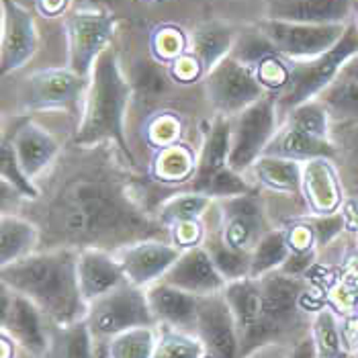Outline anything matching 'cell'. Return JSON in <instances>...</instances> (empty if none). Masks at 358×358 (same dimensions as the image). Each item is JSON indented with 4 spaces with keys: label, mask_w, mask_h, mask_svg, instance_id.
<instances>
[{
    "label": "cell",
    "mask_w": 358,
    "mask_h": 358,
    "mask_svg": "<svg viewBox=\"0 0 358 358\" xmlns=\"http://www.w3.org/2000/svg\"><path fill=\"white\" fill-rule=\"evenodd\" d=\"M301 196H303L305 211L311 217L338 213L344 199V185L334 160L317 158L303 162Z\"/></svg>",
    "instance_id": "obj_18"
},
{
    "label": "cell",
    "mask_w": 358,
    "mask_h": 358,
    "mask_svg": "<svg viewBox=\"0 0 358 358\" xmlns=\"http://www.w3.org/2000/svg\"><path fill=\"white\" fill-rule=\"evenodd\" d=\"M158 344L154 350V358H205L207 350L199 336L193 331L174 330L158 326Z\"/></svg>",
    "instance_id": "obj_38"
},
{
    "label": "cell",
    "mask_w": 358,
    "mask_h": 358,
    "mask_svg": "<svg viewBox=\"0 0 358 358\" xmlns=\"http://www.w3.org/2000/svg\"><path fill=\"white\" fill-rule=\"evenodd\" d=\"M355 55H358V31L350 21L344 37L326 54L303 62H291V76L287 88L276 96L273 94L280 117L301 103L317 99L330 84L340 78L344 66Z\"/></svg>",
    "instance_id": "obj_4"
},
{
    "label": "cell",
    "mask_w": 358,
    "mask_h": 358,
    "mask_svg": "<svg viewBox=\"0 0 358 358\" xmlns=\"http://www.w3.org/2000/svg\"><path fill=\"white\" fill-rule=\"evenodd\" d=\"M264 156H276V158H287L295 162H309L317 158H328L336 160V145L331 139L311 136L303 129H297L289 123H280L276 136L266 148Z\"/></svg>",
    "instance_id": "obj_25"
},
{
    "label": "cell",
    "mask_w": 358,
    "mask_h": 358,
    "mask_svg": "<svg viewBox=\"0 0 358 358\" xmlns=\"http://www.w3.org/2000/svg\"><path fill=\"white\" fill-rule=\"evenodd\" d=\"M162 280L187 293H193L196 297L221 293L227 285V280L217 271L211 254L205 250L203 244L182 250L178 260L172 264V268L166 273Z\"/></svg>",
    "instance_id": "obj_19"
},
{
    "label": "cell",
    "mask_w": 358,
    "mask_h": 358,
    "mask_svg": "<svg viewBox=\"0 0 358 358\" xmlns=\"http://www.w3.org/2000/svg\"><path fill=\"white\" fill-rule=\"evenodd\" d=\"M168 68H170V76H172L176 83L182 84L194 83V80H199V78L205 74L203 66L199 64V59H196L191 52H187L182 57H178V59H176L172 66H168Z\"/></svg>",
    "instance_id": "obj_48"
},
{
    "label": "cell",
    "mask_w": 358,
    "mask_h": 358,
    "mask_svg": "<svg viewBox=\"0 0 358 358\" xmlns=\"http://www.w3.org/2000/svg\"><path fill=\"white\" fill-rule=\"evenodd\" d=\"M223 297L229 305L238 330H240V358L258 350V334L262 322V293L258 278L231 280L223 289Z\"/></svg>",
    "instance_id": "obj_20"
},
{
    "label": "cell",
    "mask_w": 358,
    "mask_h": 358,
    "mask_svg": "<svg viewBox=\"0 0 358 358\" xmlns=\"http://www.w3.org/2000/svg\"><path fill=\"white\" fill-rule=\"evenodd\" d=\"M213 203L215 199H211L205 193H196V191L172 194L160 207V223L172 227L176 223L201 221L211 211Z\"/></svg>",
    "instance_id": "obj_34"
},
{
    "label": "cell",
    "mask_w": 358,
    "mask_h": 358,
    "mask_svg": "<svg viewBox=\"0 0 358 358\" xmlns=\"http://www.w3.org/2000/svg\"><path fill=\"white\" fill-rule=\"evenodd\" d=\"M205 250L211 254L217 271L227 282L231 280H240L250 276V264H252V254L242 252V250L231 248L229 244H225L223 236H221L220 225L217 227H209V231H205V238L201 242Z\"/></svg>",
    "instance_id": "obj_32"
},
{
    "label": "cell",
    "mask_w": 358,
    "mask_h": 358,
    "mask_svg": "<svg viewBox=\"0 0 358 358\" xmlns=\"http://www.w3.org/2000/svg\"><path fill=\"white\" fill-rule=\"evenodd\" d=\"M129 99L131 84L121 72L117 52L109 45L96 59L88 78L83 117L74 134V143L90 148L110 141L131 158L125 141V113Z\"/></svg>",
    "instance_id": "obj_3"
},
{
    "label": "cell",
    "mask_w": 358,
    "mask_h": 358,
    "mask_svg": "<svg viewBox=\"0 0 358 358\" xmlns=\"http://www.w3.org/2000/svg\"><path fill=\"white\" fill-rule=\"evenodd\" d=\"M0 324L2 331L8 334L19 346H23L29 355L37 358L45 357L50 342V320L41 313V309L27 297L10 291L2 285L0 297Z\"/></svg>",
    "instance_id": "obj_12"
},
{
    "label": "cell",
    "mask_w": 358,
    "mask_h": 358,
    "mask_svg": "<svg viewBox=\"0 0 358 358\" xmlns=\"http://www.w3.org/2000/svg\"><path fill=\"white\" fill-rule=\"evenodd\" d=\"M191 39L189 35L176 25H160L152 31V39H150V48L152 54L156 57V62L172 66L178 57L189 52Z\"/></svg>",
    "instance_id": "obj_40"
},
{
    "label": "cell",
    "mask_w": 358,
    "mask_h": 358,
    "mask_svg": "<svg viewBox=\"0 0 358 358\" xmlns=\"http://www.w3.org/2000/svg\"><path fill=\"white\" fill-rule=\"evenodd\" d=\"M8 141L13 143L19 164L31 180L43 174L59 154V141L35 121L23 123Z\"/></svg>",
    "instance_id": "obj_23"
},
{
    "label": "cell",
    "mask_w": 358,
    "mask_h": 358,
    "mask_svg": "<svg viewBox=\"0 0 358 358\" xmlns=\"http://www.w3.org/2000/svg\"><path fill=\"white\" fill-rule=\"evenodd\" d=\"M355 0H264V19L305 25H348Z\"/></svg>",
    "instance_id": "obj_17"
},
{
    "label": "cell",
    "mask_w": 358,
    "mask_h": 358,
    "mask_svg": "<svg viewBox=\"0 0 358 358\" xmlns=\"http://www.w3.org/2000/svg\"><path fill=\"white\" fill-rule=\"evenodd\" d=\"M280 123H289V125L303 129V131L311 134V136H317V138L331 139L330 113L317 99L301 103L291 110H287L280 117Z\"/></svg>",
    "instance_id": "obj_37"
},
{
    "label": "cell",
    "mask_w": 358,
    "mask_h": 358,
    "mask_svg": "<svg viewBox=\"0 0 358 358\" xmlns=\"http://www.w3.org/2000/svg\"><path fill=\"white\" fill-rule=\"evenodd\" d=\"M252 193V185L246 180V174L234 170V168H223L221 172L215 174V178L209 182L205 194H209L215 201L223 199H231V196H240V194Z\"/></svg>",
    "instance_id": "obj_44"
},
{
    "label": "cell",
    "mask_w": 358,
    "mask_h": 358,
    "mask_svg": "<svg viewBox=\"0 0 358 358\" xmlns=\"http://www.w3.org/2000/svg\"><path fill=\"white\" fill-rule=\"evenodd\" d=\"M94 358H110L107 340H99V338H96V344H94Z\"/></svg>",
    "instance_id": "obj_53"
},
{
    "label": "cell",
    "mask_w": 358,
    "mask_h": 358,
    "mask_svg": "<svg viewBox=\"0 0 358 358\" xmlns=\"http://www.w3.org/2000/svg\"><path fill=\"white\" fill-rule=\"evenodd\" d=\"M289 358H315V346L311 338H305L303 342H299L293 350V355Z\"/></svg>",
    "instance_id": "obj_50"
},
{
    "label": "cell",
    "mask_w": 358,
    "mask_h": 358,
    "mask_svg": "<svg viewBox=\"0 0 358 358\" xmlns=\"http://www.w3.org/2000/svg\"><path fill=\"white\" fill-rule=\"evenodd\" d=\"M231 119V148L229 168L248 174L258 158L264 156L266 148L280 127V113L273 94L262 96L248 109Z\"/></svg>",
    "instance_id": "obj_5"
},
{
    "label": "cell",
    "mask_w": 358,
    "mask_h": 358,
    "mask_svg": "<svg viewBox=\"0 0 358 358\" xmlns=\"http://www.w3.org/2000/svg\"><path fill=\"white\" fill-rule=\"evenodd\" d=\"M196 164L199 158L194 156V152L180 143H172L156 152L152 162V174L158 182H166V185L187 182L193 180Z\"/></svg>",
    "instance_id": "obj_31"
},
{
    "label": "cell",
    "mask_w": 358,
    "mask_h": 358,
    "mask_svg": "<svg viewBox=\"0 0 358 358\" xmlns=\"http://www.w3.org/2000/svg\"><path fill=\"white\" fill-rule=\"evenodd\" d=\"M331 141L344 191L358 194V123H331Z\"/></svg>",
    "instance_id": "obj_30"
},
{
    "label": "cell",
    "mask_w": 358,
    "mask_h": 358,
    "mask_svg": "<svg viewBox=\"0 0 358 358\" xmlns=\"http://www.w3.org/2000/svg\"><path fill=\"white\" fill-rule=\"evenodd\" d=\"M158 326H141L121 331L107 340L110 358H154L158 344Z\"/></svg>",
    "instance_id": "obj_36"
},
{
    "label": "cell",
    "mask_w": 358,
    "mask_h": 358,
    "mask_svg": "<svg viewBox=\"0 0 358 358\" xmlns=\"http://www.w3.org/2000/svg\"><path fill=\"white\" fill-rule=\"evenodd\" d=\"M39 227L15 213H2L0 220V262L2 266L31 256L39 244Z\"/></svg>",
    "instance_id": "obj_28"
},
{
    "label": "cell",
    "mask_w": 358,
    "mask_h": 358,
    "mask_svg": "<svg viewBox=\"0 0 358 358\" xmlns=\"http://www.w3.org/2000/svg\"><path fill=\"white\" fill-rule=\"evenodd\" d=\"M94 344L96 338L86 320L74 324H52L43 358H94Z\"/></svg>",
    "instance_id": "obj_29"
},
{
    "label": "cell",
    "mask_w": 358,
    "mask_h": 358,
    "mask_svg": "<svg viewBox=\"0 0 358 358\" xmlns=\"http://www.w3.org/2000/svg\"><path fill=\"white\" fill-rule=\"evenodd\" d=\"M291 256V240L289 229H268L258 246L252 250V264H250V276L260 278L280 271L285 262Z\"/></svg>",
    "instance_id": "obj_33"
},
{
    "label": "cell",
    "mask_w": 358,
    "mask_h": 358,
    "mask_svg": "<svg viewBox=\"0 0 358 358\" xmlns=\"http://www.w3.org/2000/svg\"><path fill=\"white\" fill-rule=\"evenodd\" d=\"M145 293H148L150 309H152L158 326L194 334L201 297L187 293L178 287H172L164 280L148 287Z\"/></svg>",
    "instance_id": "obj_22"
},
{
    "label": "cell",
    "mask_w": 358,
    "mask_h": 358,
    "mask_svg": "<svg viewBox=\"0 0 358 358\" xmlns=\"http://www.w3.org/2000/svg\"><path fill=\"white\" fill-rule=\"evenodd\" d=\"M86 322L99 340H109L131 328L158 326L150 309L145 289H139L131 282H123L115 291L88 305Z\"/></svg>",
    "instance_id": "obj_6"
},
{
    "label": "cell",
    "mask_w": 358,
    "mask_h": 358,
    "mask_svg": "<svg viewBox=\"0 0 358 358\" xmlns=\"http://www.w3.org/2000/svg\"><path fill=\"white\" fill-rule=\"evenodd\" d=\"M45 223L59 248H119L152 238L150 220L127 189L107 174L70 178L48 207Z\"/></svg>",
    "instance_id": "obj_1"
},
{
    "label": "cell",
    "mask_w": 358,
    "mask_h": 358,
    "mask_svg": "<svg viewBox=\"0 0 358 358\" xmlns=\"http://www.w3.org/2000/svg\"><path fill=\"white\" fill-rule=\"evenodd\" d=\"M250 172L254 180L271 193L301 196V174H303L301 162L276 158V156H262L254 162Z\"/></svg>",
    "instance_id": "obj_27"
},
{
    "label": "cell",
    "mask_w": 358,
    "mask_h": 358,
    "mask_svg": "<svg viewBox=\"0 0 358 358\" xmlns=\"http://www.w3.org/2000/svg\"><path fill=\"white\" fill-rule=\"evenodd\" d=\"M258 27L282 57L289 62H303L331 50L344 37L348 25H305L262 19Z\"/></svg>",
    "instance_id": "obj_11"
},
{
    "label": "cell",
    "mask_w": 358,
    "mask_h": 358,
    "mask_svg": "<svg viewBox=\"0 0 358 358\" xmlns=\"http://www.w3.org/2000/svg\"><path fill=\"white\" fill-rule=\"evenodd\" d=\"M278 54L273 41L260 31V27L244 29L238 33L234 50H231V57H236L238 62H242L244 66H248L252 70H256V66L266 59L268 55Z\"/></svg>",
    "instance_id": "obj_41"
},
{
    "label": "cell",
    "mask_w": 358,
    "mask_h": 358,
    "mask_svg": "<svg viewBox=\"0 0 358 358\" xmlns=\"http://www.w3.org/2000/svg\"><path fill=\"white\" fill-rule=\"evenodd\" d=\"M205 94L220 115L236 117L268 92L252 68L227 55L205 74Z\"/></svg>",
    "instance_id": "obj_9"
},
{
    "label": "cell",
    "mask_w": 358,
    "mask_h": 358,
    "mask_svg": "<svg viewBox=\"0 0 358 358\" xmlns=\"http://www.w3.org/2000/svg\"><path fill=\"white\" fill-rule=\"evenodd\" d=\"M86 86L88 80L68 66L45 68L23 80L19 103L23 110H70L84 101Z\"/></svg>",
    "instance_id": "obj_10"
},
{
    "label": "cell",
    "mask_w": 358,
    "mask_h": 358,
    "mask_svg": "<svg viewBox=\"0 0 358 358\" xmlns=\"http://www.w3.org/2000/svg\"><path fill=\"white\" fill-rule=\"evenodd\" d=\"M229 148H231V119L217 115L211 123L203 150L199 154V164L191 180V191L205 193L215 174L229 166Z\"/></svg>",
    "instance_id": "obj_24"
},
{
    "label": "cell",
    "mask_w": 358,
    "mask_h": 358,
    "mask_svg": "<svg viewBox=\"0 0 358 358\" xmlns=\"http://www.w3.org/2000/svg\"><path fill=\"white\" fill-rule=\"evenodd\" d=\"M238 31L229 27L223 21H207L201 23L199 27L189 35L191 45L189 52L199 59V64L203 66L205 74L211 72L221 59H225L227 55H231L234 43H236Z\"/></svg>",
    "instance_id": "obj_26"
},
{
    "label": "cell",
    "mask_w": 358,
    "mask_h": 358,
    "mask_svg": "<svg viewBox=\"0 0 358 358\" xmlns=\"http://www.w3.org/2000/svg\"><path fill=\"white\" fill-rule=\"evenodd\" d=\"M15 346L17 342L8 334L2 331V358H15Z\"/></svg>",
    "instance_id": "obj_52"
},
{
    "label": "cell",
    "mask_w": 358,
    "mask_h": 358,
    "mask_svg": "<svg viewBox=\"0 0 358 358\" xmlns=\"http://www.w3.org/2000/svg\"><path fill=\"white\" fill-rule=\"evenodd\" d=\"M78 282L86 303L107 295L127 282L115 252L105 248L78 250Z\"/></svg>",
    "instance_id": "obj_21"
},
{
    "label": "cell",
    "mask_w": 358,
    "mask_h": 358,
    "mask_svg": "<svg viewBox=\"0 0 358 358\" xmlns=\"http://www.w3.org/2000/svg\"><path fill=\"white\" fill-rule=\"evenodd\" d=\"M0 174H2V182L13 187L23 199L35 201L39 196V189L33 185V180L21 168L19 158L15 154V148L6 138L2 141V150H0Z\"/></svg>",
    "instance_id": "obj_42"
},
{
    "label": "cell",
    "mask_w": 358,
    "mask_h": 358,
    "mask_svg": "<svg viewBox=\"0 0 358 358\" xmlns=\"http://www.w3.org/2000/svg\"><path fill=\"white\" fill-rule=\"evenodd\" d=\"M182 250L172 242H162L156 238H145L115 250V256L123 268L127 282L139 289H148L160 282L172 264L178 260Z\"/></svg>",
    "instance_id": "obj_13"
},
{
    "label": "cell",
    "mask_w": 358,
    "mask_h": 358,
    "mask_svg": "<svg viewBox=\"0 0 358 358\" xmlns=\"http://www.w3.org/2000/svg\"><path fill=\"white\" fill-rule=\"evenodd\" d=\"M178 129H180L178 119L174 115H170V113H164V115H158L156 119L150 121V125H148V139H150L152 145H156L160 150V148L176 143Z\"/></svg>",
    "instance_id": "obj_45"
},
{
    "label": "cell",
    "mask_w": 358,
    "mask_h": 358,
    "mask_svg": "<svg viewBox=\"0 0 358 358\" xmlns=\"http://www.w3.org/2000/svg\"><path fill=\"white\" fill-rule=\"evenodd\" d=\"M352 23H355V27H357V31H358V10L355 13V17H352Z\"/></svg>",
    "instance_id": "obj_54"
},
{
    "label": "cell",
    "mask_w": 358,
    "mask_h": 358,
    "mask_svg": "<svg viewBox=\"0 0 358 358\" xmlns=\"http://www.w3.org/2000/svg\"><path fill=\"white\" fill-rule=\"evenodd\" d=\"M194 334L213 358H240V330L229 305L221 293L199 299Z\"/></svg>",
    "instance_id": "obj_15"
},
{
    "label": "cell",
    "mask_w": 358,
    "mask_h": 358,
    "mask_svg": "<svg viewBox=\"0 0 358 358\" xmlns=\"http://www.w3.org/2000/svg\"><path fill=\"white\" fill-rule=\"evenodd\" d=\"M340 78H348V80H355V83H358V55H355V57L344 66V70H342Z\"/></svg>",
    "instance_id": "obj_51"
},
{
    "label": "cell",
    "mask_w": 358,
    "mask_h": 358,
    "mask_svg": "<svg viewBox=\"0 0 358 358\" xmlns=\"http://www.w3.org/2000/svg\"><path fill=\"white\" fill-rule=\"evenodd\" d=\"M317 101L328 109L331 123H358V83L355 80L338 78Z\"/></svg>",
    "instance_id": "obj_35"
},
{
    "label": "cell",
    "mask_w": 358,
    "mask_h": 358,
    "mask_svg": "<svg viewBox=\"0 0 358 358\" xmlns=\"http://www.w3.org/2000/svg\"><path fill=\"white\" fill-rule=\"evenodd\" d=\"M311 340L315 346V358H346L342 330L338 317L330 309H322L311 328Z\"/></svg>",
    "instance_id": "obj_39"
},
{
    "label": "cell",
    "mask_w": 358,
    "mask_h": 358,
    "mask_svg": "<svg viewBox=\"0 0 358 358\" xmlns=\"http://www.w3.org/2000/svg\"><path fill=\"white\" fill-rule=\"evenodd\" d=\"M215 211L221 236L231 248L252 254L268 231L264 223V209L252 193L215 201Z\"/></svg>",
    "instance_id": "obj_14"
},
{
    "label": "cell",
    "mask_w": 358,
    "mask_h": 358,
    "mask_svg": "<svg viewBox=\"0 0 358 358\" xmlns=\"http://www.w3.org/2000/svg\"><path fill=\"white\" fill-rule=\"evenodd\" d=\"M2 74L21 70L39 48L33 15L17 0H2Z\"/></svg>",
    "instance_id": "obj_16"
},
{
    "label": "cell",
    "mask_w": 358,
    "mask_h": 358,
    "mask_svg": "<svg viewBox=\"0 0 358 358\" xmlns=\"http://www.w3.org/2000/svg\"><path fill=\"white\" fill-rule=\"evenodd\" d=\"M307 223L313 231L315 246H326L330 240H334L342 231L344 217L340 213H334V215H324V217H311Z\"/></svg>",
    "instance_id": "obj_46"
},
{
    "label": "cell",
    "mask_w": 358,
    "mask_h": 358,
    "mask_svg": "<svg viewBox=\"0 0 358 358\" xmlns=\"http://www.w3.org/2000/svg\"><path fill=\"white\" fill-rule=\"evenodd\" d=\"M256 76L260 84L266 88L268 94H278L287 88L289 84V76H291V62L280 54L268 55L266 59H262L256 66Z\"/></svg>",
    "instance_id": "obj_43"
},
{
    "label": "cell",
    "mask_w": 358,
    "mask_h": 358,
    "mask_svg": "<svg viewBox=\"0 0 358 358\" xmlns=\"http://www.w3.org/2000/svg\"><path fill=\"white\" fill-rule=\"evenodd\" d=\"M64 31L68 41V68L88 80L96 59L109 48L115 15L99 8H78L64 19Z\"/></svg>",
    "instance_id": "obj_7"
},
{
    "label": "cell",
    "mask_w": 358,
    "mask_h": 358,
    "mask_svg": "<svg viewBox=\"0 0 358 358\" xmlns=\"http://www.w3.org/2000/svg\"><path fill=\"white\" fill-rule=\"evenodd\" d=\"M262 293V322L258 334V348L275 342V338L287 334L299 324L301 297L305 282L301 276H291L275 271L258 278Z\"/></svg>",
    "instance_id": "obj_8"
},
{
    "label": "cell",
    "mask_w": 358,
    "mask_h": 358,
    "mask_svg": "<svg viewBox=\"0 0 358 358\" xmlns=\"http://www.w3.org/2000/svg\"><path fill=\"white\" fill-rule=\"evenodd\" d=\"M35 4H37L39 15L54 19V17H62L66 13L70 0H35Z\"/></svg>",
    "instance_id": "obj_49"
},
{
    "label": "cell",
    "mask_w": 358,
    "mask_h": 358,
    "mask_svg": "<svg viewBox=\"0 0 358 358\" xmlns=\"http://www.w3.org/2000/svg\"><path fill=\"white\" fill-rule=\"evenodd\" d=\"M203 238H205V229L201 221H187V223L172 225V244L180 250L201 246Z\"/></svg>",
    "instance_id": "obj_47"
},
{
    "label": "cell",
    "mask_w": 358,
    "mask_h": 358,
    "mask_svg": "<svg viewBox=\"0 0 358 358\" xmlns=\"http://www.w3.org/2000/svg\"><path fill=\"white\" fill-rule=\"evenodd\" d=\"M2 285L37 305L50 324L86 320L88 303L78 282V250L50 248L2 266Z\"/></svg>",
    "instance_id": "obj_2"
}]
</instances>
